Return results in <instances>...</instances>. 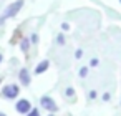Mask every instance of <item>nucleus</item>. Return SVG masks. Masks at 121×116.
I'll return each mask as SVG.
<instances>
[{"instance_id": "obj_10", "label": "nucleus", "mask_w": 121, "mask_h": 116, "mask_svg": "<svg viewBox=\"0 0 121 116\" xmlns=\"http://www.w3.org/2000/svg\"><path fill=\"white\" fill-rule=\"evenodd\" d=\"M86 73H88L86 68H81V70H80V75H81V76H86Z\"/></svg>"}, {"instance_id": "obj_7", "label": "nucleus", "mask_w": 121, "mask_h": 116, "mask_svg": "<svg viewBox=\"0 0 121 116\" xmlns=\"http://www.w3.org/2000/svg\"><path fill=\"white\" fill-rule=\"evenodd\" d=\"M28 45H30V43H28V40H27V38H23V40H22V43H20L22 52H27V50H28Z\"/></svg>"}, {"instance_id": "obj_12", "label": "nucleus", "mask_w": 121, "mask_h": 116, "mask_svg": "<svg viewBox=\"0 0 121 116\" xmlns=\"http://www.w3.org/2000/svg\"><path fill=\"white\" fill-rule=\"evenodd\" d=\"M66 95L71 96V95H73V88H68V90H66Z\"/></svg>"}, {"instance_id": "obj_8", "label": "nucleus", "mask_w": 121, "mask_h": 116, "mask_svg": "<svg viewBox=\"0 0 121 116\" xmlns=\"http://www.w3.org/2000/svg\"><path fill=\"white\" fill-rule=\"evenodd\" d=\"M27 116H40V113H38V109H30Z\"/></svg>"}, {"instance_id": "obj_14", "label": "nucleus", "mask_w": 121, "mask_h": 116, "mask_svg": "<svg viewBox=\"0 0 121 116\" xmlns=\"http://www.w3.org/2000/svg\"><path fill=\"white\" fill-rule=\"evenodd\" d=\"M103 99H104V101L109 99V93H104V95H103Z\"/></svg>"}, {"instance_id": "obj_3", "label": "nucleus", "mask_w": 121, "mask_h": 116, "mask_svg": "<svg viewBox=\"0 0 121 116\" xmlns=\"http://www.w3.org/2000/svg\"><path fill=\"white\" fill-rule=\"evenodd\" d=\"M30 109H32V104H30V101H28V99H20V101L17 103V111H18V113L27 114Z\"/></svg>"}, {"instance_id": "obj_1", "label": "nucleus", "mask_w": 121, "mask_h": 116, "mask_svg": "<svg viewBox=\"0 0 121 116\" xmlns=\"http://www.w3.org/2000/svg\"><path fill=\"white\" fill-rule=\"evenodd\" d=\"M23 7V0H17V2H13L12 5H9L7 7V10L4 12V15L0 17V25H2L7 18H10V17H13V15H17L18 12H20V9Z\"/></svg>"}, {"instance_id": "obj_15", "label": "nucleus", "mask_w": 121, "mask_h": 116, "mask_svg": "<svg viewBox=\"0 0 121 116\" xmlns=\"http://www.w3.org/2000/svg\"><path fill=\"white\" fill-rule=\"evenodd\" d=\"M2 60H4V56H2V55H0V61H2Z\"/></svg>"}, {"instance_id": "obj_11", "label": "nucleus", "mask_w": 121, "mask_h": 116, "mask_svg": "<svg viewBox=\"0 0 121 116\" xmlns=\"http://www.w3.org/2000/svg\"><path fill=\"white\" fill-rule=\"evenodd\" d=\"M90 65H91V66H96V65H98V60H96V58H93V60L90 61Z\"/></svg>"}, {"instance_id": "obj_5", "label": "nucleus", "mask_w": 121, "mask_h": 116, "mask_svg": "<svg viewBox=\"0 0 121 116\" xmlns=\"http://www.w3.org/2000/svg\"><path fill=\"white\" fill-rule=\"evenodd\" d=\"M20 81H22L23 85H30V75H28L27 68L20 70Z\"/></svg>"}, {"instance_id": "obj_4", "label": "nucleus", "mask_w": 121, "mask_h": 116, "mask_svg": "<svg viewBox=\"0 0 121 116\" xmlns=\"http://www.w3.org/2000/svg\"><path fill=\"white\" fill-rule=\"evenodd\" d=\"M42 104H43L47 109H50V111H55V109H56L55 101H53L52 98H48V96H43V98H42Z\"/></svg>"}, {"instance_id": "obj_2", "label": "nucleus", "mask_w": 121, "mask_h": 116, "mask_svg": "<svg viewBox=\"0 0 121 116\" xmlns=\"http://www.w3.org/2000/svg\"><path fill=\"white\" fill-rule=\"evenodd\" d=\"M2 93L5 98H15L18 95V86L17 85H7V86H4Z\"/></svg>"}, {"instance_id": "obj_17", "label": "nucleus", "mask_w": 121, "mask_h": 116, "mask_svg": "<svg viewBox=\"0 0 121 116\" xmlns=\"http://www.w3.org/2000/svg\"><path fill=\"white\" fill-rule=\"evenodd\" d=\"M119 2H121V0H119Z\"/></svg>"}, {"instance_id": "obj_13", "label": "nucleus", "mask_w": 121, "mask_h": 116, "mask_svg": "<svg viewBox=\"0 0 121 116\" xmlns=\"http://www.w3.org/2000/svg\"><path fill=\"white\" fill-rule=\"evenodd\" d=\"M90 98H96V91H90Z\"/></svg>"}, {"instance_id": "obj_9", "label": "nucleus", "mask_w": 121, "mask_h": 116, "mask_svg": "<svg viewBox=\"0 0 121 116\" xmlns=\"http://www.w3.org/2000/svg\"><path fill=\"white\" fill-rule=\"evenodd\" d=\"M75 56H76V58H81V56H83V52H81V50H76Z\"/></svg>"}, {"instance_id": "obj_6", "label": "nucleus", "mask_w": 121, "mask_h": 116, "mask_svg": "<svg viewBox=\"0 0 121 116\" xmlns=\"http://www.w3.org/2000/svg\"><path fill=\"white\" fill-rule=\"evenodd\" d=\"M48 65H50V63H48L47 60H43V61H42V63H38V66L35 68V73H37V75H40V73H43V71H47V68H48Z\"/></svg>"}, {"instance_id": "obj_16", "label": "nucleus", "mask_w": 121, "mask_h": 116, "mask_svg": "<svg viewBox=\"0 0 121 116\" xmlns=\"http://www.w3.org/2000/svg\"><path fill=\"white\" fill-rule=\"evenodd\" d=\"M0 116H7V114H4V113H0Z\"/></svg>"}]
</instances>
